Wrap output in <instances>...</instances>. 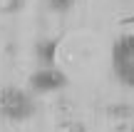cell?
<instances>
[{
    "label": "cell",
    "instance_id": "8992f818",
    "mask_svg": "<svg viewBox=\"0 0 134 132\" xmlns=\"http://www.w3.org/2000/svg\"><path fill=\"white\" fill-rule=\"evenodd\" d=\"M47 3H50V8L57 10V13H67V10L75 5V0H47Z\"/></svg>",
    "mask_w": 134,
    "mask_h": 132
},
{
    "label": "cell",
    "instance_id": "5b68a950",
    "mask_svg": "<svg viewBox=\"0 0 134 132\" xmlns=\"http://www.w3.org/2000/svg\"><path fill=\"white\" fill-rule=\"evenodd\" d=\"M114 72H117V77H119L122 85H129V87H134V62L114 65Z\"/></svg>",
    "mask_w": 134,
    "mask_h": 132
},
{
    "label": "cell",
    "instance_id": "7a4b0ae2",
    "mask_svg": "<svg viewBox=\"0 0 134 132\" xmlns=\"http://www.w3.org/2000/svg\"><path fill=\"white\" fill-rule=\"evenodd\" d=\"M65 85H67V75L60 72L57 67H40L30 77V87L35 92H55V90H62Z\"/></svg>",
    "mask_w": 134,
    "mask_h": 132
},
{
    "label": "cell",
    "instance_id": "3957f363",
    "mask_svg": "<svg viewBox=\"0 0 134 132\" xmlns=\"http://www.w3.org/2000/svg\"><path fill=\"white\" fill-rule=\"evenodd\" d=\"M112 62L114 65H124L134 62V35H122L112 47Z\"/></svg>",
    "mask_w": 134,
    "mask_h": 132
},
{
    "label": "cell",
    "instance_id": "277c9868",
    "mask_svg": "<svg viewBox=\"0 0 134 132\" xmlns=\"http://www.w3.org/2000/svg\"><path fill=\"white\" fill-rule=\"evenodd\" d=\"M57 45L60 38H50V40H40L35 52H37V60L42 67H55V55H57Z\"/></svg>",
    "mask_w": 134,
    "mask_h": 132
},
{
    "label": "cell",
    "instance_id": "6da1fadb",
    "mask_svg": "<svg viewBox=\"0 0 134 132\" xmlns=\"http://www.w3.org/2000/svg\"><path fill=\"white\" fill-rule=\"evenodd\" d=\"M0 115L5 120H27L35 115V102L20 87H0Z\"/></svg>",
    "mask_w": 134,
    "mask_h": 132
},
{
    "label": "cell",
    "instance_id": "52a82bcc",
    "mask_svg": "<svg viewBox=\"0 0 134 132\" xmlns=\"http://www.w3.org/2000/svg\"><path fill=\"white\" fill-rule=\"evenodd\" d=\"M67 132H85V127H82V125H70Z\"/></svg>",
    "mask_w": 134,
    "mask_h": 132
}]
</instances>
